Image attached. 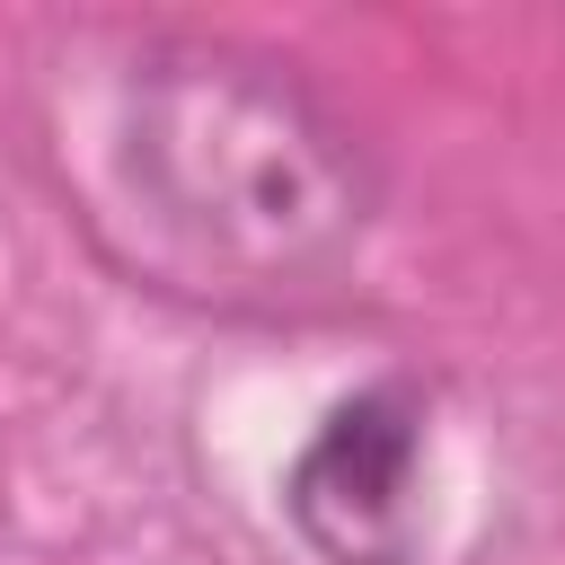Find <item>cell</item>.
I'll use <instances>...</instances> for the list:
<instances>
[{
  "label": "cell",
  "mask_w": 565,
  "mask_h": 565,
  "mask_svg": "<svg viewBox=\"0 0 565 565\" xmlns=\"http://www.w3.org/2000/svg\"><path fill=\"white\" fill-rule=\"evenodd\" d=\"M124 168L159 230L238 274H309L362 230V150L291 79L168 53L124 97Z\"/></svg>",
  "instance_id": "1"
},
{
  "label": "cell",
  "mask_w": 565,
  "mask_h": 565,
  "mask_svg": "<svg viewBox=\"0 0 565 565\" xmlns=\"http://www.w3.org/2000/svg\"><path fill=\"white\" fill-rule=\"evenodd\" d=\"M424 468H433L424 397L397 388V380L362 388L291 459V521L335 565H415V547H424Z\"/></svg>",
  "instance_id": "2"
}]
</instances>
